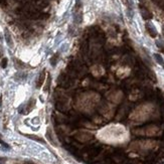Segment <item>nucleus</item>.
<instances>
[{"instance_id": "nucleus-5", "label": "nucleus", "mask_w": 164, "mask_h": 164, "mask_svg": "<svg viewBox=\"0 0 164 164\" xmlns=\"http://www.w3.org/2000/svg\"><path fill=\"white\" fill-rule=\"evenodd\" d=\"M7 66V58L4 57L3 60H2V68L5 69Z\"/></svg>"}, {"instance_id": "nucleus-6", "label": "nucleus", "mask_w": 164, "mask_h": 164, "mask_svg": "<svg viewBox=\"0 0 164 164\" xmlns=\"http://www.w3.org/2000/svg\"><path fill=\"white\" fill-rule=\"evenodd\" d=\"M0 143H1V144H2V145H3L4 147H6V148H9V146H8V145H7V144H6V143H4V142H3V141H1V140H0Z\"/></svg>"}, {"instance_id": "nucleus-4", "label": "nucleus", "mask_w": 164, "mask_h": 164, "mask_svg": "<svg viewBox=\"0 0 164 164\" xmlns=\"http://www.w3.org/2000/svg\"><path fill=\"white\" fill-rule=\"evenodd\" d=\"M155 58L157 60L158 63H161V65H163V60H162V57H161L159 54H155Z\"/></svg>"}, {"instance_id": "nucleus-1", "label": "nucleus", "mask_w": 164, "mask_h": 164, "mask_svg": "<svg viewBox=\"0 0 164 164\" xmlns=\"http://www.w3.org/2000/svg\"><path fill=\"white\" fill-rule=\"evenodd\" d=\"M159 129L156 126H149L147 128H143V129L137 130L135 131L136 134L138 135H147V136H153V135H157Z\"/></svg>"}, {"instance_id": "nucleus-3", "label": "nucleus", "mask_w": 164, "mask_h": 164, "mask_svg": "<svg viewBox=\"0 0 164 164\" xmlns=\"http://www.w3.org/2000/svg\"><path fill=\"white\" fill-rule=\"evenodd\" d=\"M5 40H6V42H7L8 45H9L10 48H12V46H13V43H12V41H11L10 35H9V33H8L7 30L5 31Z\"/></svg>"}, {"instance_id": "nucleus-8", "label": "nucleus", "mask_w": 164, "mask_h": 164, "mask_svg": "<svg viewBox=\"0 0 164 164\" xmlns=\"http://www.w3.org/2000/svg\"><path fill=\"white\" fill-rule=\"evenodd\" d=\"M163 51H164V48H163Z\"/></svg>"}, {"instance_id": "nucleus-7", "label": "nucleus", "mask_w": 164, "mask_h": 164, "mask_svg": "<svg viewBox=\"0 0 164 164\" xmlns=\"http://www.w3.org/2000/svg\"><path fill=\"white\" fill-rule=\"evenodd\" d=\"M1 103H2V99L0 98V107H1Z\"/></svg>"}, {"instance_id": "nucleus-2", "label": "nucleus", "mask_w": 164, "mask_h": 164, "mask_svg": "<svg viewBox=\"0 0 164 164\" xmlns=\"http://www.w3.org/2000/svg\"><path fill=\"white\" fill-rule=\"evenodd\" d=\"M44 80H45V72L43 71V72H41L40 75V79H38V82H37V88H40L41 86H42Z\"/></svg>"}]
</instances>
